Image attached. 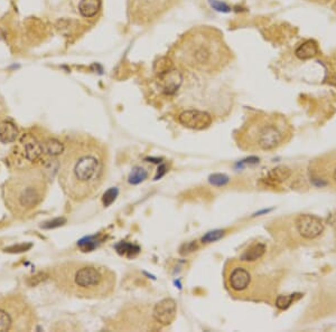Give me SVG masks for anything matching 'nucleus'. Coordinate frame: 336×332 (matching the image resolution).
<instances>
[{
	"instance_id": "obj_21",
	"label": "nucleus",
	"mask_w": 336,
	"mask_h": 332,
	"mask_svg": "<svg viewBox=\"0 0 336 332\" xmlns=\"http://www.w3.org/2000/svg\"><path fill=\"white\" fill-rule=\"evenodd\" d=\"M225 235V231L224 229H218V231H213L207 233L205 236L202 239V243L203 244H208V243H213V241H216L222 239V237Z\"/></svg>"
},
{
	"instance_id": "obj_4",
	"label": "nucleus",
	"mask_w": 336,
	"mask_h": 332,
	"mask_svg": "<svg viewBox=\"0 0 336 332\" xmlns=\"http://www.w3.org/2000/svg\"><path fill=\"white\" fill-rule=\"evenodd\" d=\"M48 192V177L43 168L15 169L1 184L2 203L17 219L28 218L44 203Z\"/></svg>"
},
{
	"instance_id": "obj_18",
	"label": "nucleus",
	"mask_w": 336,
	"mask_h": 332,
	"mask_svg": "<svg viewBox=\"0 0 336 332\" xmlns=\"http://www.w3.org/2000/svg\"><path fill=\"white\" fill-rule=\"evenodd\" d=\"M318 54V46L314 40H307L296 49V56L299 60H306L313 59Z\"/></svg>"
},
{
	"instance_id": "obj_2",
	"label": "nucleus",
	"mask_w": 336,
	"mask_h": 332,
	"mask_svg": "<svg viewBox=\"0 0 336 332\" xmlns=\"http://www.w3.org/2000/svg\"><path fill=\"white\" fill-rule=\"evenodd\" d=\"M171 60L191 72L214 75L231 63L232 52L218 30L200 26L181 37L171 51Z\"/></svg>"
},
{
	"instance_id": "obj_3",
	"label": "nucleus",
	"mask_w": 336,
	"mask_h": 332,
	"mask_svg": "<svg viewBox=\"0 0 336 332\" xmlns=\"http://www.w3.org/2000/svg\"><path fill=\"white\" fill-rule=\"evenodd\" d=\"M48 277L55 288L67 297L83 300H103L113 294L116 273L104 265L69 260L50 269Z\"/></svg>"
},
{
	"instance_id": "obj_13",
	"label": "nucleus",
	"mask_w": 336,
	"mask_h": 332,
	"mask_svg": "<svg viewBox=\"0 0 336 332\" xmlns=\"http://www.w3.org/2000/svg\"><path fill=\"white\" fill-rule=\"evenodd\" d=\"M178 122L188 129L204 130L211 126L213 119L211 114L201 110H186L178 116Z\"/></svg>"
},
{
	"instance_id": "obj_6",
	"label": "nucleus",
	"mask_w": 336,
	"mask_h": 332,
	"mask_svg": "<svg viewBox=\"0 0 336 332\" xmlns=\"http://www.w3.org/2000/svg\"><path fill=\"white\" fill-rule=\"evenodd\" d=\"M267 275H261L251 263L241 260H231L225 265V286L233 297L239 299H260L270 295V291L262 288Z\"/></svg>"
},
{
	"instance_id": "obj_7",
	"label": "nucleus",
	"mask_w": 336,
	"mask_h": 332,
	"mask_svg": "<svg viewBox=\"0 0 336 332\" xmlns=\"http://www.w3.org/2000/svg\"><path fill=\"white\" fill-rule=\"evenodd\" d=\"M37 322L35 307L25 295L0 293V332H28Z\"/></svg>"
},
{
	"instance_id": "obj_19",
	"label": "nucleus",
	"mask_w": 336,
	"mask_h": 332,
	"mask_svg": "<svg viewBox=\"0 0 336 332\" xmlns=\"http://www.w3.org/2000/svg\"><path fill=\"white\" fill-rule=\"evenodd\" d=\"M149 177V171L148 169L143 167H136L134 169L131 171L129 176V182L133 184H137L142 182L143 180H146Z\"/></svg>"
},
{
	"instance_id": "obj_24",
	"label": "nucleus",
	"mask_w": 336,
	"mask_h": 332,
	"mask_svg": "<svg viewBox=\"0 0 336 332\" xmlns=\"http://www.w3.org/2000/svg\"><path fill=\"white\" fill-rule=\"evenodd\" d=\"M196 248H198V243H196V241H192V243H188L183 246V247L181 248V254H183V255H186V254L194 252Z\"/></svg>"
},
{
	"instance_id": "obj_22",
	"label": "nucleus",
	"mask_w": 336,
	"mask_h": 332,
	"mask_svg": "<svg viewBox=\"0 0 336 332\" xmlns=\"http://www.w3.org/2000/svg\"><path fill=\"white\" fill-rule=\"evenodd\" d=\"M210 181L213 184H215V186H223V184H225L229 181V178L225 175L218 174V175H213L210 179Z\"/></svg>"
},
{
	"instance_id": "obj_23",
	"label": "nucleus",
	"mask_w": 336,
	"mask_h": 332,
	"mask_svg": "<svg viewBox=\"0 0 336 332\" xmlns=\"http://www.w3.org/2000/svg\"><path fill=\"white\" fill-rule=\"evenodd\" d=\"M117 189H114V188H112V189H110L105 192V195H104V198H103V202H104V205L105 206H108V205L111 204L114 199H116V196H117Z\"/></svg>"
},
{
	"instance_id": "obj_9",
	"label": "nucleus",
	"mask_w": 336,
	"mask_h": 332,
	"mask_svg": "<svg viewBox=\"0 0 336 332\" xmlns=\"http://www.w3.org/2000/svg\"><path fill=\"white\" fill-rule=\"evenodd\" d=\"M274 226L285 228V233L273 234L274 239L285 236L286 241H311L317 239L324 232V223L319 217L310 214H301L292 218H286L284 223L274 221Z\"/></svg>"
},
{
	"instance_id": "obj_5",
	"label": "nucleus",
	"mask_w": 336,
	"mask_h": 332,
	"mask_svg": "<svg viewBox=\"0 0 336 332\" xmlns=\"http://www.w3.org/2000/svg\"><path fill=\"white\" fill-rule=\"evenodd\" d=\"M293 137V126L284 116L258 112L250 116L235 133L237 147L250 152H271Z\"/></svg>"
},
{
	"instance_id": "obj_15",
	"label": "nucleus",
	"mask_w": 336,
	"mask_h": 332,
	"mask_svg": "<svg viewBox=\"0 0 336 332\" xmlns=\"http://www.w3.org/2000/svg\"><path fill=\"white\" fill-rule=\"evenodd\" d=\"M266 252H267V245L260 243V241H256L243 251L239 260L247 262V263H255L265 256Z\"/></svg>"
},
{
	"instance_id": "obj_20",
	"label": "nucleus",
	"mask_w": 336,
	"mask_h": 332,
	"mask_svg": "<svg viewBox=\"0 0 336 332\" xmlns=\"http://www.w3.org/2000/svg\"><path fill=\"white\" fill-rule=\"evenodd\" d=\"M298 294H290V295H279L277 297L276 300V306L279 307L281 310H285L292 303L295 301Z\"/></svg>"
},
{
	"instance_id": "obj_25",
	"label": "nucleus",
	"mask_w": 336,
	"mask_h": 332,
	"mask_svg": "<svg viewBox=\"0 0 336 332\" xmlns=\"http://www.w3.org/2000/svg\"><path fill=\"white\" fill-rule=\"evenodd\" d=\"M318 1H322V2H327L329 0H318Z\"/></svg>"
},
{
	"instance_id": "obj_17",
	"label": "nucleus",
	"mask_w": 336,
	"mask_h": 332,
	"mask_svg": "<svg viewBox=\"0 0 336 332\" xmlns=\"http://www.w3.org/2000/svg\"><path fill=\"white\" fill-rule=\"evenodd\" d=\"M101 0H81L79 3L80 14L85 18H92L99 12Z\"/></svg>"
},
{
	"instance_id": "obj_11",
	"label": "nucleus",
	"mask_w": 336,
	"mask_h": 332,
	"mask_svg": "<svg viewBox=\"0 0 336 332\" xmlns=\"http://www.w3.org/2000/svg\"><path fill=\"white\" fill-rule=\"evenodd\" d=\"M310 180L318 187L336 188V152L314 160L309 166Z\"/></svg>"
},
{
	"instance_id": "obj_10",
	"label": "nucleus",
	"mask_w": 336,
	"mask_h": 332,
	"mask_svg": "<svg viewBox=\"0 0 336 332\" xmlns=\"http://www.w3.org/2000/svg\"><path fill=\"white\" fill-rule=\"evenodd\" d=\"M178 0H130L129 15L138 25H148L169 10Z\"/></svg>"
},
{
	"instance_id": "obj_16",
	"label": "nucleus",
	"mask_w": 336,
	"mask_h": 332,
	"mask_svg": "<svg viewBox=\"0 0 336 332\" xmlns=\"http://www.w3.org/2000/svg\"><path fill=\"white\" fill-rule=\"evenodd\" d=\"M18 128L11 121H0V142L11 143L18 138Z\"/></svg>"
},
{
	"instance_id": "obj_14",
	"label": "nucleus",
	"mask_w": 336,
	"mask_h": 332,
	"mask_svg": "<svg viewBox=\"0 0 336 332\" xmlns=\"http://www.w3.org/2000/svg\"><path fill=\"white\" fill-rule=\"evenodd\" d=\"M292 176H293L292 169H289V168L286 166H279L273 168V169L268 172L265 178V181L267 182L269 186L277 187L281 183L288 181Z\"/></svg>"
},
{
	"instance_id": "obj_1",
	"label": "nucleus",
	"mask_w": 336,
	"mask_h": 332,
	"mask_svg": "<svg viewBox=\"0 0 336 332\" xmlns=\"http://www.w3.org/2000/svg\"><path fill=\"white\" fill-rule=\"evenodd\" d=\"M106 147L90 135H79L65 143L59 166V182L64 195L84 203L100 191L108 174Z\"/></svg>"
},
{
	"instance_id": "obj_8",
	"label": "nucleus",
	"mask_w": 336,
	"mask_h": 332,
	"mask_svg": "<svg viewBox=\"0 0 336 332\" xmlns=\"http://www.w3.org/2000/svg\"><path fill=\"white\" fill-rule=\"evenodd\" d=\"M64 146L54 138L40 141L37 137L31 133L23 134L19 142L11 151V161L16 166V169L30 167L43 168V163L46 161L47 157L62 154Z\"/></svg>"
},
{
	"instance_id": "obj_12",
	"label": "nucleus",
	"mask_w": 336,
	"mask_h": 332,
	"mask_svg": "<svg viewBox=\"0 0 336 332\" xmlns=\"http://www.w3.org/2000/svg\"><path fill=\"white\" fill-rule=\"evenodd\" d=\"M151 315L159 328L169 326L177 317V303L170 298L163 299L153 306Z\"/></svg>"
}]
</instances>
